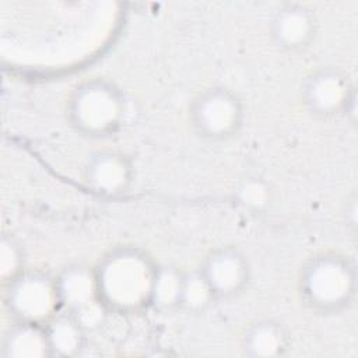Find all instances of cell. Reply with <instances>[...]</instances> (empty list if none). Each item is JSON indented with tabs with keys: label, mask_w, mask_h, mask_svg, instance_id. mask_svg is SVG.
<instances>
[{
	"label": "cell",
	"mask_w": 358,
	"mask_h": 358,
	"mask_svg": "<svg viewBox=\"0 0 358 358\" xmlns=\"http://www.w3.org/2000/svg\"><path fill=\"white\" fill-rule=\"evenodd\" d=\"M106 271L105 282L106 292L119 303H137L147 289L145 267L131 257H122L115 260Z\"/></svg>",
	"instance_id": "1"
},
{
	"label": "cell",
	"mask_w": 358,
	"mask_h": 358,
	"mask_svg": "<svg viewBox=\"0 0 358 358\" xmlns=\"http://www.w3.org/2000/svg\"><path fill=\"white\" fill-rule=\"evenodd\" d=\"M310 291L322 303H340L351 292L352 277L345 264L324 262L319 264L310 277Z\"/></svg>",
	"instance_id": "2"
},
{
	"label": "cell",
	"mask_w": 358,
	"mask_h": 358,
	"mask_svg": "<svg viewBox=\"0 0 358 358\" xmlns=\"http://www.w3.org/2000/svg\"><path fill=\"white\" fill-rule=\"evenodd\" d=\"M210 268L211 275L206 280L210 285V289H213V287H218L220 289L232 288L239 281L241 267L235 256L222 255L211 262Z\"/></svg>",
	"instance_id": "3"
},
{
	"label": "cell",
	"mask_w": 358,
	"mask_h": 358,
	"mask_svg": "<svg viewBox=\"0 0 358 358\" xmlns=\"http://www.w3.org/2000/svg\"><path fill=\"white\" fill-rule=\"evenodd\" d=\"M316 94L322 108H334L341 102L344 94V85L340 78L334 76H324L316 85Z\"/></svg>",
	"instance_id": "4"
}]
</instances>
